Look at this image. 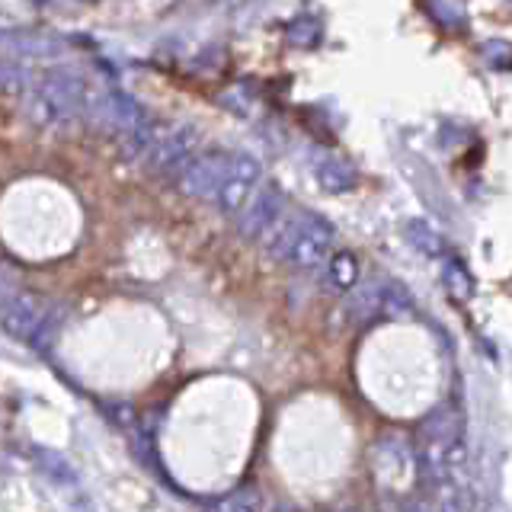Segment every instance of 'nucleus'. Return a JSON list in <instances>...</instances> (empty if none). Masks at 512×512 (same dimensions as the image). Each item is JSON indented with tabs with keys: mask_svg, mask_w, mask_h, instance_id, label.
<instances>
[{
	"mask_svg": "<svg viewBox=\"0 0 512 512\" xmlns=\"http://www.w3.org/2000/svg\"><path fill=\"white\" fill-rule=\"evenodd\" d=\"M93 106L87 77L74 68H52L29 90V116L42 125L68 122Z\"/></svg>",
	"mask_w": 512,
	"mask_h": 512,
	"instance_id": "nucleus-1",
	"label": "nucleus"
},
{
	"mask_svg": "<svg viewBox=\"0 0 512 512\" xmlns=\"http://www.w3.org/2000/svg\"><path fill=\"white\" fill-rule=\"evenodd\" d=\"M61 317H64V311L55 308L52 301L23 292V295H13L4 304L0 324H4V330L10 336H16V340H23V343L36 346V349H45L48 340H52L55 327L61 324Z\"/></svg>",
	"mask_w": 512,
	"mask_h": 512,
	"instance_id": "nucleus-2",
	"label": "nucleus"
},
{
	"mask_svg": "<svg viewBox=\"0 0 512 512\" xmlns=\"http://www.w3.org/2000/svg\"><path fill=\"white\" fill-rule=\"evenodd\" d=\"M330 247H333V228L330 221H324L314 212H301V221H298V231L292 237V244H288L282 260L288 266H295L301 272H314L324 266V260L330 256Z\"/></svg>",
	"mask_w": 512,
	"mask_h": 512,
	"instance_id": "nucleus-3",
	"label": "nucleus"
},
{
	"mask_svg": "<svg viewBox=\"0 0 512 512\" xmlns=\"http://www.w3.org/2000/svg\"><path fill=\"white\" fill-rule=\"evenodd\" d=\"M263 180V167L253 154H231V167L228 176L221 180V186L215 189V205L224 215H240L244 205L253 199V192L260 189Z\"/></svg>",
	"mask_w": 512,
	"mask_h": 512,
	"instance_id": "nucleus-4",
	"label": "nucleus"
},
{
	"mask_svg": "<svg viewBox=\"0 0 512 512\" xmlns=\"http://www.w3.org/2000/svg\"><path fill=\"white\" fill-rule=\"evenodd\" d=\"M199 148V128L196 125H176V128H164L157 138V144L151 148V154L144 157V164L160 173H173L183 170L186 160L196 154Z\"/></svg>",
	"mask_w": 512,
	"mask_h": 512,
	"instance_id": "nucleus-5",
	"label": "nucleus"
},
{
	"mask_svg": "<svg viewBox=\"0 0 512 512\" xmlns=\"http://www.w3.org/2000/svg\"><path fill=\"white\" fill-rule=\"evenodd\" d=\"M228 167H231V154L224 151H208L199 157L192 154L180 170V189L186 196H199V199L215 196V189L228 176Z\"/></svg>",
	"mask_w": 512,
	"mask_h": 512,
	"instance_id": "nucleus-6",
	"label": "nucleus"
},
{
	"mask_svg": "<svg viewBox=\"0 0 512 512\" xmlns=\"http://www.w3.org/2000/svg\"><path fill=\"white\" fill-rule=\"evenodd\" d=\"M285 208H288V202L279 186H272V183L260 186L253 192V199L244 205V212H240V234L250 240H260Z\"/></svg>",
	"mask_w": 512,
	"mask_h": 512,
	"instance_id": "nucleus-7",
	"label": "nucleus"
},
{
	"mask_svg": "<svg viewBox=\"0 0 512 512\" xmlns=\"http://www.w3.org/2000/svg\"><path fill=\"white\" fill-rule=\"evenodd\" d=\"M346 317L352 324H372V320H381L384 317V282L356 288L352 298L346 301Z\"/></svg>",
	"mask_w": 512,
	"mask_h": 512,
	"instance_id": "nucleus-8",
	"label": "nucleus"
},
{
	"mask_svg": "<svg viewBox=\"0 0 512 512\" xmlns=\"http://www.w3.org/2000/svg\"><path fill=\"white\" fill-rule=\"evenodd\" d=\"M317 180L320 186H324L327 192H346L352 183H356V170L349 167V160L343 157H324V160H317Z\"/></svg>",
	"mask_w": 512,
	"mask_h": 512,
	"instance_id": "nucleus-9",
	"label": "nucleus"
},
{
	"mask_svg": "<svg viewBox=\"0 0 512 512\" xmlns=\"http://www.w3.org/2000/svg\"><path fill=\"white\" fill-rule=\"evenodd\" d=\"M106 112H109V119L116 122V125H122V128H132V125L148 119L144 106L138 100H132V96H125V93H109Z\"/></svg>",
	"mask_w": 512,
	"mask_h": 512,
	"instance_id": "nucleus-10",
	"label": "nucleus"
},
{
	"mask_svg": "<svg viewBox=\"0 0 512 512\" xmlns=\"http://www.w3.org/2000/svg\"><path fill=\"white\" fill-rule=\"evenodd\" d=\"M407 237L413 240V247L426 253V256H442L445 253V244H442V234H436V228H429L426 221H410L407 224Z\"/></svg>",
	"mask_w": 512,
	"mask_h": 512,
	"instance_id": "nucleus-11",
	"label": "nucleus"
},
{
	"mask_svg": "<svg viewBox=\"0 0 512 512\" xmlns=\"http://www.w3.org/2000/svg\"><path fill=\"white\" fill-rule=\"evenodd\" d=\"M327 272H330V285L340 288V292H346V288H352L359 279V263H356V256H352V253H340V256H333V260H330Z\"/></svg>",
	"mask_w": 512,
	"mask_h": 512,
	"instance_id": "nucleus-12",
	"label": "nucleus"
},
{
	"mask_svg": "<svg viewBox=\"0 0 512 512\" xmlns=\"http://www.w3.org/2000/svg\"><path fill=\"white\" fill-rule=\"evenodd\" d=\"M218 506H221V509H260L263 500L256 496L253 487H244V490H237V493L231 496V500H221Z\"/></svg>",
	"mask_w": 512,
	"mask_h": 512,
	"instance_id": "nucleus-13",
	"label": "nucleus"
}]
</instances>
